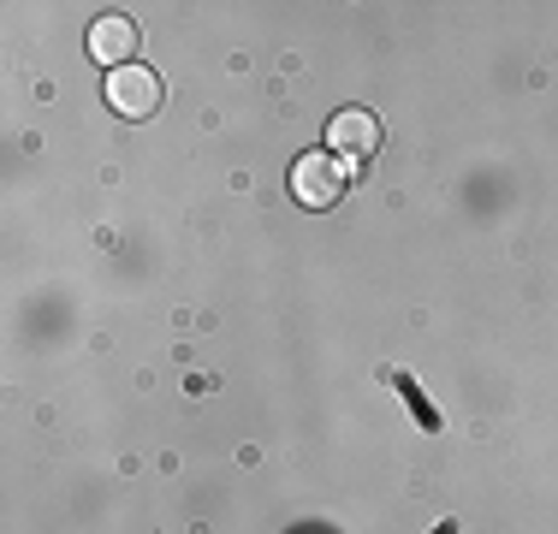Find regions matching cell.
<instances>
[{
  "mask_svg": "<svg viewBox=\"0 0 558 534\" xmlns=\"http://www.w3.org/2000/svg\"><path fill=\"white\" fill-rule=\"evenodd\" d=\"M291 196H298L303 208H333L344 196V160L339 155H298V167H291Z\"/></svg>",
  "mask_w": 558,
  "mask_h": 534,
  "instance_id": "6da1fadb",
  "label": "cell"
},
{
  "mask_svg": "<svg viewBox=\"0 0 558 534\" xmlns=\"http://www.w3.org/2000/svg\"><path fill=\"white\" fill-rule=\"evenodd\" d=\"M108 107L125 119H149L155 107H161V77L149 72V65H119V72H108Z\"/></svg>",
  "mask_w": 558,
  "mask_h": 534,
  "instance_id": "7a4b0ae2",
  "label": "cell"
},
{
  "mask_svg": "<svg viewBox=\"0 0 558 534\" xmlns=\"http://www.w3.org/2000/svg\"><path fill=\"white\" fill-rule=\"evenodd\" d=\"M380 149V125L368 107H344V113H333V125H327V155L339 160H368Z\"/></svg>",
  "mask_w": 558,
  "mask_h": 534,
  "instance_id": "3957f363",
  "label": "cell"
},
{
  "mask_svg": "<svg viewBox=\"0 0 558 534\" xmlns=\"http://www.w3.org/2000/svg\"><path fill=\"white\" fill-rule=\"evenodd\" d=\"M89 53H96L108 72H119V65H137V24L119 19V12H101V19L89 24Z\"/></svg>",
  "mask_w": 558,
  "mask_h": 534,
  "instance_id": "277c9868",
  "label": "cell"
}]
</instances>
